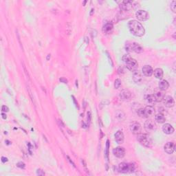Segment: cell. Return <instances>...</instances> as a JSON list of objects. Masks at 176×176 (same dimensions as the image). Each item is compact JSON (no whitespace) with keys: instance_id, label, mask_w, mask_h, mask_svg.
Wrapping results in <instances>:
<instances>
[{"instance_id":"cell-1","label":"cell","mask_w":176,"mask_h":176,"mask_svg":"<svg viewBox=\"0 0 176 176\" xmlns=\"http://www.w3.org/2000/svg\"><path fill=\"white\" fill-rule=\"evenodd\" d=\"M130 32L136 37H142L145 33V29L140 22L136 20H131L128 23Z\"/></svg>"},{"instance_id":"cell-2","label":"cell","mask_w":176,"mask_h":176,"mask_svg":"<svg viewBox=\"0 0 176 176\" xmlns=\"http://www.w3.org/2000/svg\"><path fill=\"white\" fill-rule=\"evenodd\" d=\"M122 61H124L127 69L129 70L130 71L134 72L137 70L138 67V62L136 59H133L129 55H128V54L124 55L122 56Z\"/></svg>"},{"instance_id":"cell-3","label":"cell","mask_w":176,"mask_h":176,"mask_svg":"<svg viewBox=\"0 0 176 176\" xmlns=\"http://www.w3.org/2000/svg\"><path fill=\"white\" fill-rule=\"evenodd\" d=\"M135 169H136V166L134 164H132V163L122 162L118 165V171L120 173H131L135 171Z\"/></svg>"},{"instance_id":"cell-4","label":"cell","mask_w":176,"mask_h":176,"mask_svg":"<svg viewBox=\"0 0 176 176\" xmlns=\"http://www.w3.org/2000/svg\"><path fill=\"white\" fill-rule=\"evenodd\" d=\"M137 140L140 144L144 147H147V148H151L152 147L151 140L146 134H138Z\"/></svg>"},{"instance_id":"cell-5","label":"cell","mask_w":176,"mask_h":176,"mask_svg":"<svg viewBox=\"0 0 176 176\" xmlns=\"http://www.w3.org/2000/svg\"><path fill=\"white\" fill-rule=\"evenodd\" d=\"M134 6V2L132 1H123L120 4V9L125 11L131 10Z\"/></svg>"},{"instance_id":"cell-6","label":"cell","mask_w":176,"mask_h":176,"mask_svg":"<svg viewBox=\"0 0 176 176\" xmlns=\"http://www.w3.org/2000/svg\"><path fill=\"white\" fill-rule=\"evenodd\" d=\"M136 16L138 19L142 21H147L149 18V13L144 10H138L137 12H136Z\"/></svg>"},{"instance_id":"cell-7","label":"cell","mask_w":176,"mask_h":176,"mask_svg":"<svg viewBox=\"0 0 176 176\" xmlns=\"http://www.w3.org/2000/svg\"><path fill=\"white\" fill-rule=\"evenodd\" d=\"M129 128L130 131L134 134H138L141 131V125L139 122H136V121L131 122L130 124Z\"/></svg>"},{"instance_id":"cell-8","label":"cell","mask_w":176,"mask_h":176,"mask_svg":"<svg viewBox=\"0 0 176 176\" xmlns=\"http://www.w3.org/2000/svg\"><path fill=\"white\" fill-rule=\"evenodd\" d=\"M113 154L116 158H122L125 156V149L123 147H118L113 150Z\"/></svg>"},{"instance_id":"cell-9","label":"cell","mask_w":176,"mask_h":176,"mask_svg":"<svg viewBox=\"0 0 176 176\" xmlns=\"http://www.w3.org/2000/svg\"><path fill=\"white\" fill-rule=\"evenodd\" d=\"M163 103L166 107H173L175 105V100L171 96H164Z\"/></svg>"},{"instance_id":"cell-10","label":"cell","mask_w":176,"mask_h":176,"mask_svg":"<svg viewBox=\"0 0 176 176\" xmlns=\"http://www.w3.org/2000/svg\"><path fill=\"white\" fill-rule=\"evenodd\" d=\"M175 144L174 142H167L164 147V151L168 154H172L175 151Z\"/></svg>"},{"instance_id":"cell-11","label":"cell","mask_w":176,"mask_h":176,"mask_svg":"<svg viewBox=\"0 0 176 176\" xmlns=\"http://www.w3.org/2000/svg\"><path fill=\"white\" fill-rule=\"evenodd\" d=\"M133 80L136 83H141L143 81V77L141 72L138 70H136L133 73Z\"/></svg>"},{"instance_id":"cell-12","label":"cell","mask_w":176,"mask_h":176,"mask_svg":"<svg viewBox=\"0 0 176 176\" xmlns=\"http://www.w3.org/2000/svg\"><path fill=\"white\" fill-rule=\"evenodd\" d=\"M144 128L147 131H152L156 129V125L155 122L151 120H149L145 122L144 123Z\"/></svg>"},{"instance_id":"cell-13","label":"cell","mask_w":176,"mask_h":176,"mask_svg":"<svg viewBox=\"0 0 176 176\" xmlns=\"http://www.w3.org/2000/svg\"><path fill=\"white\" fill-rule=\"evenodd\" d=\"M142 71V74L146 76H151L153 74V70L152 68V67L150 65H148L143 66Z\"/></svg>"},{"instance_id":"cell-14","label":"cell","mask_w":176,"mask_h":176,"mask_svg":"<svg viewBox=\"0 0 176 176\" xmlns=\"http://www.w3.org/2000/svg\"><path fill=\"white\" fill-rule=\"evenodd\" d=\"M120 98L123 100H129L131 98V93L128 90H123L120 92Z\"/></svg>"},{"instance_id":"cell-15","label":"cell","mask_w":176,"mask_h":176,"mask_svg":"<svg viewBox=\"0 0 176 176\" xmlns=\"http://www.w3.org/2000/svg\"><path fill=\"white\" fill-rule=\"evenodd\" d=\"M125 136L122 131H118L115 134V140L118 144H122L124 142Z\"/></svg>"},{"instance_id":"cell-16","label":"cell","mask_w":176,"mask_h":176,"mask_svg":"<svg viewBox=\"0 0 176 176\" xmlns=\"http://www.w3.org/2000/svg\"><path fill=\"white\" fill-rule=\"evenodd\" d=\"M162 131H163V132H164L165 134L170 135L172 134L174 132V128L171 125H170L169 123H166V124L163 125Z\"/></svg>"},{"instance_id":"cell-17","label":"cell","mask_w":176,"mask_h":176,"mask_svg":"<svg viewBox=\"0 0 176 176\" xmlns=\"http://www.w3.org/2000/svg\"><path fill=\"white\" fill-rule=\"evenodd\" d=\"M114 29V25L111 22H107L106 23L103 27V32L105 34H109L112 32Z\"/></svg>"},{"instance_id":"cell-18","label":"cell","mask_w":176,"mask_h":176,"mask_svg":"<svg viewBox=\"0 0 176 176\" xmlns=\"http://www.w3.org/2000/svg\"><path fill=\"white\" fill-rule=\"evenodd\" d=\"M131 51L135 52L136 53H142L143 52V48L142 46L135 42L131 43Z\"/></svg>"},{"instance_id":"cell-19","label":"cell","mask_w":176,"mask_h":176,"mask_svg":"<svg viewBox=\"0 0 176 176\" xmlns=\"http://www.w3.org/2000/svg\"><path fill=\"white\" fill-rule=\"evenodd\" d=\"M144 112L145 118H148L149 116H151L152 115H153L154 113H155V109L152 106L148 105L144 109Z\"/></svg>"},{"instance_id":"cell-20","label":"cell","mask_w":176,"mask_h":176,"mask_svg":"<svg viewBox=\"0 0 176 176\" xmlns=\"http://www.w3.org/2000/svg\"><path fill=\"white\" fill-rule=\"evenodd\" d=\"M169 87V83L166 80H162L159 83V88L162 91H165Z\"/></svg>"},{"instance_id":"cell-21","label":"cell","mask_w":176,"mask_h":176,"mask_svg":"<svg viewBox=\"0 0 176 176\" xmlns=\"http://www.w3.org/2000/svg\"><path fill=\"white\" fill-rule=\"evenodd\" d=\"M154 76L156 78H158V79H161L163 77V75H164V73H163V70H162L161 68H157L156 69L153 71Z\"/></svg>"},{"instance_id":"cell-22","label":"cell","mask_w":176,"mask_h":176,"mask_svg":"<svg viewBox=\"0 0 176 176\" xmlns=\"http://www.w3.org/2000/svg\"><path fill=\"white\" fill-rule=\"evenodd\" d=\"M145 100L147 101V103L149 104H154V103H156V99L154 94L147 95L145 98Z\"/></svg>"},{"instance_id":"cell-23","label":"cell","mask_w":176,"mask_h":176,"mask_svg":"<svg viewBox=\"0 0 176 176\" xmlns=\"http://www.w3.org/2000/svg\"><path fill=\"white\" fill-rule=\"evenodd\" d=\"M155 119H156V120L158 123H164L165 122V120H166V118H165V117H164V115L162 114H157L156 116V117H155Z\"/></svg>"},{"instance_id":"cell-24","label":"cell","mask_w":176,"mask_h":176,"mask_svg":"<svg viewBox=\"0 0 176 176\" xmlns=\"http://www.w3.org/2000/svg\"><path fill=\"white\" fill-rule=\"evenodd\" d=\"M154 96L156 97V102H161L163 100V98L164 97V94L162 92H156V94H154Z\"/></svg>"},{"instance_id":"cell-25","label":"cell","mask_w":176,"mask_h":176,"mask_svg":"<svg viewBox=\"0 0 176 176\" xmlns=\"http://www.w3.org/2000/svg\"><path fill=\"white\" fill-rule=\"evenodd\" d=\"M116 117L117 118L118 120H123L125 118V114L122 111H118L116 113Z\"/></svg>"},{"instance_id":"cell-26","label":"cell","mask_w":176,"mask_h":176,"mask_svg":"<svg viewBox=\"0 0 176 176\" xmlns=\"http://www.w3.org/2000/svg\"><path fill=\"white\" fill-rule=\"evenodd\" d=\"M120 85H121V81L119 78L116 79L115 81H114V87L116 89H118L120 87Z\"/></svg>"},{"instance_id":"cell-27","label":"cell","mask_w":176,"mask_h":176,"mask_svg":"<svg viewBox=\"0 0 176 176\" xmlns=\"http://www.w3.org/2000/svg\"><path fill=\"white\" fill-rule=\"evenodd\" d=\"M71 27V24L70 23H67V25H66V31H67V33H68V35H70L72 32Z\"/></svg>"},{"instance_id":"cell-28","label":"cell","mask_w":176,"mask_h":176,"mask_svg":"<svg viewBox=\"0 0 176 176\" xmlns=\"http://www.w3.org/2000/svg\"><path fill=\"white\" fill-rule=\"evenodd\" d=\"M171 9L173 12H176V1H173L171 4Z\"/></svg>"},{"instance_id":"cell-29","label":"cell","mask_w":176,"mask_h":176,"mask_svg":"<svg viewBox=\"0 0 176 176\" xmlns=\"http://www.w3.org/2000/svg\"><path fill=\"white\" fill-rule=\"evenodd\" d=\"M138 114L142 118H145V116H144V109H139L138 110Z\"/></svg>"},{"instance_id":"cell-30","label":"cell","mask_w":176,"mask_h":176,"mask_svg":"<svg viewBox=\"0 0 176 176\" xmlns=\"http://www.w3.org/2000/svg\"><path fill=\"white\" fill-rule=\"evenodd\" d=\"M109 141L107 140V144H106V157L108 160V156H109Z\"/></svg>"},{"instance_id":"cell-31","label":"cell","mask_w":176,"mask_h":176,"mask_svg":"<svg viewBox=\"0 0 176 176\" xmlns=\"http://www.w3.org/2000/svg\"><path fill=\"white\" fill-rule=\"evenodd\" d=\"M17 166L19 167V168H20V169H24L25 166H26V165H25V164L24 163V162H18L17 164Z\"/></svg>"},{"instance_id":"cell-32","label":"cell","mask_w":176,"mask_h":176,"mask_svg":"<svg viewBox=\"0 0 176 176\" xmlns=\"http://www.w3.org/2000/svg\"><path fill=\"white\" fill-rule=\"evenodd\" d=\"M37 174L38 175H45V173L42 171L41 169H37Z\"/></svg>"},{"instance_id":"cell-33","label":"cell","mask_w":176,"mask_h":176,"mask_svg":"<svg viewBox=\"0 0 176 176\" xmlns=\"http://www.w3.org/2000/svg\"><path fill=\"white\" fill-rule=\"evenodd\" d=\"M2 112H8L9 111V109H8V107L7 106L3 105L2 107Z\"/></svg>"},{"instance_id":"cell-34","label":"cell","mask_w":176,"mask_h":176,"mask_svg":"<svg viewBox=\"0 0 176 176\" xmlns=\"http://www.w3.org/2000/svg\"><path fill=\"white\" fill-rule=\"evenodd\" d=\"M67 158H68V161L70 162V164H71L72 165L74 166V167H76V166H75V164H74V163L73 162V161H72V160L70 159V157L67 156Z\"/></svg>"},{"instance_id":"cell-35","label":"cell","mask_w":176,"mask_h":176,"mask_svg":"<svg viewBox=\"0 0 176 176\" xmlns=\"http://www.w3.org/2000/svg\"><path fill=\"white\" fill-rule=\"evenodd\" d=\"M106 53H107V54L108 58H109V62H110V63H111V65H112V66H114V63H113L112 60V58H111V56H109V52H108L107 51V52H106Z\"/></svg>"},{"instance_id":"cell-36","label":"cell","mask_w":176,"mask_h":176,"mask_svg":"<svg viewBox=\"0 0 176 176\" xmlns=\"http://www.w3.org/2000/svg\"><path fill=\"white\" fill-rule=\"evenodd\" d=\"M59 81H61V83H68V80L66 79V78H63V77H62V78H61L60 79H59Z\"/></svg>"},{"instance_id":"cell-37","label":"cell","mask_w":176,"mask_h":176,"mask_svg":"<svg viewBox=\"0 0 176 176\" xmlns=\"http://www.w3.org/2000/svg\"><path fill=\"white\" fill-rule=\"evenodd\" d=\"M87 120H88V122H90V121H91V112H87Z\"/></svg>"},{"instance_id":"cell-38","label":"cell","mask_w":176,"mask_h":176,"mask_svg":"<svg viewBox=\"0 0 176 176\" xmlns=\"http://www.w3.org/2000/svg\"><path fill=\"white\" fill-rule=\"evenodd\" d=\"M2 162H8V158H5V157H2Z\"/></svg>"},{"instance_id":"cell-39","label":"cell","mask_w":176,"mask_h":176,"mask_svg":"<svg viewBox=\"0 0 176 176\" xmlns=\"http://www.w3.org/2000/svg\"><path fill=\"white\" fill-rule=\"evenodd\" d=\"M72 98H73L74 102V103H75V105H76V107H78V103H76V99H75V98L73 96H72Z\"/></svg>"},{"instance_id":"cell-40","label":"cell","mask_w":176,"mask_h":176,"mask_svg":"<svg viewBox=\"0 0 176 176\" xmlns=\"http://www.w3.org/2000/svg\"><path fill=\"white\" fill-rule=\"evenodd\" d=\"M2 118H4V119H6V118H7V116H6V115L5 114H4V113H2Z\"/></svg>"},{"instance_id":"cell-41","label":"cell","mask_w":176,"mask_h":176,"mask_svg":"<svg viewBox=\"0 0 176 176\" xmlns=\"http://www.w3.org/2000/svg\"><path fill=\"white\" fill-rule=\"evenodd\" d=\"M17 37H18V40H19V43L21 44V41H20L19 35V34H18V32H17Z\"/></svg>"},{"instance_id":"cell-42","label":"cell","mask_w":176,"mask_h":176,"mask_svg":"<svg viewBox=\"0 0 176 176\" xmlns=\"http://www.w3.org/2000/svg\"><path fill=\"white\" fill-rule=\"evenodd\" d=\"M82 163H83V164H84V166H85V167H86V163H85V160H82Z\"/></svg>"},{"instance_id":"cell-43","label":"cell","mask_w":176,"mask_h":176,"mask_svg":"<svg viewBox=\"0 0 176 176\" xmlns=\"http://www.w3.org/2000/svg\"><path fill=\"white\" fill-rule=\"evenodd\" d=\"M93 12H94V9L92 8V10H91V12H90V15H92V14H93Z\"/></svg>"},{"instance_id":"cell-44","label":"cell","mask_w":176,"mask_h":176,"mask_svg":"<svg viewBox=\"0 0 176 176\" xmlns=\"http://www.w3.org/2000/svg\"><path fill=\"white\" fill-rule=\"evenodd\" d=\"M49 58H50V54H48V57H47V59L48 60V59H49Z\"/></svg>"},{"instance_id":"cell-45","label":"cell","mask_w":176,"mask_h":176,"mask_svg":"<svg viewBox=\"0 0 176 176\" xmlns=\"http://www.w3.org/2000/svg\"><path fill=\"white\" fill-rule=\"evenodd\" d=\"M86 2H87V1H85V2H83V6H85V5Z\"/></svg>"}]
</instances>
